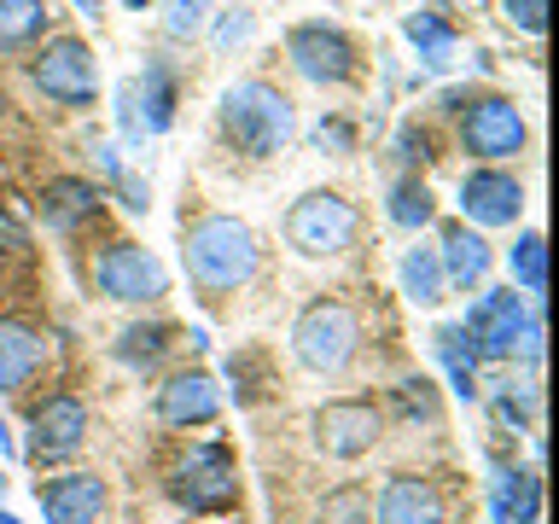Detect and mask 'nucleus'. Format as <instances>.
Segmentation results:
<instances>
[{
  "mask_svg": "<svg viewBox=\"0 0 559 524\" xmlns=\"http://www.w3.org/2000/svg\"><path fill=\"white\" fill-rule=\"evenodd\" d=\"M181 257H187V279L204 297L251 286L257 269H262V245H257V234L239 216H199L187 227Z\"/></svg>",
  "mask_w": 559,
  "mask_h": 524,
  "instance_id": "obj_1",
  "label": "nucleus"
},
{
  "mask_svg": "<svg viewBox=\"0 0 559 524\" xmlns=\"http://www.w3.org/2000/svg\"><path fill=\"white\" fill-rule=\"evenodd\" d=\"M216 129H222L227 146L245 152V157H274V152H286L292 134H297V105L280 94L274 82L245 76L234 87H222Z\"/></svg>",
  "mask_w": 559,
  "mask_h": 524,
  "instance_id": "obj_2",
  "label": "nucleus"
},
{
  "mask_svg": "<svg viewBox=\"0 0 559 524\" xmlns=\"http://www.w3.org/2000/svg\"><path fill=\"white\" fill-rule=\"evenodd\" d=\"M292 349L309 373H344L361 349V321L356 309L338 303V297H314L304 303V314L292 321Z\"/></svg>",
  "mask_w": 559,
  "mask_h": 524,
  "instance_id": "obj_3",
  "label": "nucleus"
},
{
  "mask_svg": "<svg viewBox=\"0 0 559 524\" xmlns=\"http://www.w3.org/2000/svg\"><path fill=\"white\" fill-rule=\"evenodd\" d=\"M356 239H361V210L332 187H314L286 210V245L297 257H338Z\"/></svg>",
  "mask_w": 559,
  "mask_h": 524,
  "instance_id": "obj_4",
  "label": "nucleus"
},
{
  "mask_svg": "<svg viewBox=\"0 0 559 524\" xmlns=\"http://www.w3.org/2000/svg\"><path fill=\"white\" fill-rule=\"evenodd\" d=\"M169 501L187 507L192 519H216L239 501V466H234V449L227 443H199L187 449V461L175 466L169 478Z\"/></svg>",
  "mask_w": 559,
  "mask_h": 524,
  "instance_id": "obj_5",
  "label": "nucleus"
},
{
  "mask_svg": "<svg viewBox=\"0 0 559 524\" xmlns=\"http://www.w3.org/2000/svg\"><path fill=\"white\" fill-rule=\"evenodd\" d=\"M29 76L52 105H70V111H87V105L99 99V59L87 41H76V35H52V41L35 52Z\"/></svg>",
  "mask_w": 559,
  "mask_h": 524,
  "instance_id": "obj_6",
  "label": "nucleus"
},
{
  "mask_svg": "<svg viewBox=\"0 0 559 524\" xmlns=\"http://www.w3.org/2000/svg\"><path fill=\"white\" fill-rule=\"evenodd\" d=\"M461 332L478 349V361H513L524 349V332H531V309H524V291L513 286H496V291H478L466 303V321Z\"/></svg>",
  "mask_w": 559,
  "mask_h": 524,
  "instance_id": "obj_7",
  "label": "nucleus"
},
{
  "mask_svg": "<svg viewBox=\"0 0 559 524\" xmlns=\"http://www.w3.org/2000/svg\"><path fill=\"white\" fill-rule=\"evenodd\" d=\"M286 52H292V70L304 82H314V87H344L349 76H356V64H361L356 41H349L338 24H326V17L292 24L286 29Z\"/></svg>",
  "mask_w": 559,
  "mask_h": 524,
  "instance_id": "obj_8",
  "label": "nucleus"
},
{
  "mask_svg": "<svg viewBox=\"0 0 559 524\" xmlns=\"http://www.w3.org/2000/svg\"><path fill=\"white\" fill-rule=\"evenodd\" d=\"M94 286L111 297V303H157V297L169 291V269L146 251V245L117 239L94 257Z\"/></svg>",
  "mask_w": 559,
  "mask_h": 524,
  "instance_id": "obj_9",
  "label": "nucleus"
},
{
  "mask_svg": "<svg viewBox=\"0 0 559 524\" xmlns=\"http://www.w3.org/2000/svg\"><path fill=\"white\" fill-rule=\"evenodd\" d=\"M461 146L478 157V164H507V157L524 152V117L507 94H478L461 117Z\"/></svg>",
  "mask_w": 559,
  "mask_h": 524,
  "instance_id": "obj_10",
  "label": "nucleus"
},
{
  "mask_svg": "<svg viewBox=\"0 0 559 524\" xmlns=\"http://www.w3.org/2000/svg\"><path fill=\"white\" fill-rule=\"evenodd\" d=\"M379 431H384V419L367 396L326 402V408L314 414V443H321V454H332V461H361V454L379 443Z\"/></svg>",
  "mask_w": 559,
  "mask_h": 524,
  "instance_id": "obj_11",
  "label": "nucleus"
},
{
  "mask_svg": "<svg viewBox=\"0 0 559 524\" xmlns=\"http://www.w3.org/2000/svg\"><path fill=\"white\" fill-rule=\"evenodd\" d=\"M454 204H461V222L466 227H513L524 216V187L513 181L507 169H472L461 175V192H454Z\"/></svg>",
  "mask_w": 559,
  "mask_h": 524,
  "instance_id": "obj_12",
  "label": "nucleus"
},
{
  "mask_svg": "<svg viewBox=\"0 0 559 524\" xmlns=\"http://www.w3.org/2000/svg\"><path fill=\"white\" fill-rule=\"evenodd\" d=\"M157 419L175 431H187V426H210V419L222 414V391H216V379L204 373V367H187V373H169L164 384H157Z\"/></svg>",
  "mask_w": 559,
  "mask_h": 524,
  "instance_id": "obj_13",
  "label": "nucleus"
},
{
  "mask_svg": "<svg viewBox=\"0 0 559 524\" xmlns=\"http://www.w3.org/2000/svg\"><path fill=\"white\" fill-rule=\"evenodd\" d=\"M87 443V408L82 396H47L41 408L29 419V454L35 461H64V454H76Z\"/></svg>",
  "mask_w": 559,
  "mask_h": 524,
  "instance_id": "obj_14",
  "label": "nucleus"
},
{
  "mask_svg": "<svg viewBox=\"0 0 559 524\" xmlns=\"http://www.w3.org/2000/svg\"><path fill=\"white\" fill-rule=\"evenodd\" d=\"M373 524H449V513H443V496L426 478L396 472V478H384L379 501H373Z\"/></svg>",
  "mask_w": 559,
  "mask_h": 524,
  "instance_id": "obj_15",
  "label": "nucleus"
},
{
  "mask_svg": "<svg viewBox=\"0 0 559 524\" xmlns=\"http://www.w3.org/2000/svg\"><path fill=\"white\" fill-rule=\"evenodd\" d=\"M437 262H443L449 291H478V286H484V274H489V262H496V251L484 245L478 227L449 222L443 234H437Z\"/></svg>",
  "mask_w": 559,
  "mask_h": 524,
  "instance_id": "obj_16",
  "label": "nucleus"
},
{
  "mask_svg": "<svg viewBox=\"0 0 559 524\" xmlns=\"http://www.w3.org/2000/svg\"><path fill=\"white\" fill-rule=\"evenodd\" d=\"M41 513H47V524H99L105 484L94 472H64V478L41 484Z\"/></svg>",
  "mask_w": 559,
  "mask_h": 524,
  "instance_id": "obj_17",
  "label": "nucleus"
},
{
  "mask_svg": "<svg viewBox=\"0 0 559 524\" xmlns=\"http://www.w3.org/2000/svg\"><path fill=\"white\" fill-rule=\"evenodd\" d=\"M99 199L105 192L94 181H82V175H52V181L41 187V222L52 227V234H76L82 222L99 216Z\"/></svg>",
  "mask_w": 559,
  "mask_h": 524,
  "instance_id": "obj_18",
  "label": "nucleus"
},
{
  "mask_svg": "<svg viewBox=\"0 0 559 524\" xmlns=\"http://www.w3.org/2000/svg\"><path fill=\"white\" fill-rule=\"evenodd\" d=\"M129 94H134V111H140V129H146V140L175 129L181 87H175V70H169L164 59H152L146 70H140V82H129Z\"/></svg>",
  "mask_w": 559,
  "mask_h": 524,
  "instance_id": "obj_19",
  "label": "nucleus"
},
{
  "mask_svg": "<svg viewBox=\"0 0 559 524\" xmlns=\"http://www.w3.org/2000/svg\"><path fill=\"white\" fill-rule=\"evenodd\" d=\"M47 361V338L24 321H0V391H24Z\"/></svg>",
  "mask_w": 559,
  "mask_h": 524,
  "instance_id": "obj_20",
  "label": "nucleus"
},
{
  "mask_svg": "<svg viewBox=\"0 0 559 524\" xmlns=\"http://www.w3.org/2000/svg\"><path fill=\"white\" fill-rule=\"evenodd\" d=\"M402 35H408V47L419 52V64H426V70H449L454 64V47H461L454 24H449L443 12H431V7L402 12Z\"/></svg>",
  "mask_w": 559,
  "mask_h": 524,
  "instance_id": "obj_21",
  "label": "nucleus"
},
{
  "mask_svg": "<svg viewBox=\"0 0 559 524\" xmlns=\"http://www.w3.org/2000/svg\"><path fill=\"white\" fill-rule=\"evenodd\" d=\"M431 356L443 361L454 396H461V402H478V349H472V338H466L461 326H437V332H431Z\"/></svg>",
  "mask_w": 559,
  "mask_h": 524,
  "instance_id": "obj_22",
  "label": "nucleus"
},
{
  "mask_svg": "<svg viewBox=\"0 0 559 524\" xmlns=\"http://www.w3.org/2000/svg\"><path fill=\"white\" fill-rule=\"evenodd\" d=\"M542 519V478L524 466H507L496 478V524H536Z\"/></svg>",
  "mask_w": 559,
  "mask_h": 524,
  "instance_id": "obj_23",
  "label": "nucleus"
},
{
  "mask_svg": "<svg viewBox=\"0 0 559 524\" xmlns=\"http://www.w3.org/2000/svg\"><path fill=\"white\" fill-rule=\"evenodd\" d=\"M384 216H391V227H402V234H419V227H431V222H437L431 187L419 181V175H396L391 192H384Z\"/></svg>",
  "mask_w": 559,
  "mask_h": 524,
  "instance_id": "obj_24",
  "label": "nucleus"
},
{
  "mask_svg": "<svg viewBox=\"0 0 559 524\" xmlns=\"http://www.w3.org/2000/svg\"><path fill=\"white\" fill-rule=\"evenodd\" d=\"M402 291H408V303L419 309H437L449 297V279H443V262H437V245H414L408 257H402Z\"/></svg>",
  "mask_w": 559,
  "mask_h": 524,
  "instance_id": "obj_25",
  "label": "nucleus"
},
{
  "mask_svg": "<svg viewBox=\"0 0 559 524\" xmlns=\"http://www.w3.org/2000/svg\"><path fill=\"white\" fill-rule=\"evenodd\" d=\"M169 344H175V332H169L164 321L122 326V332H117V361H122V367H140V373H146V367H157V361L169 356Z\"/></svg>",
  "mask_w": 559,
  "mask_h": 524,
  "instance_id": "obj_26",
  "label": "nucleus"
},
{
  "mask_svg": "<svg viewBox=\"0 0 559 524\" xmlns=\"http://www.w3.org/2000/svg\"><path fill=\"white\" fill-rule=\"evenodd\" d=\"M47 29V0H0V52H24Z\"/></svg>",
  "mask_w": 559,
  "mask_h": 524,
  "instance_id": "obj_27",
  "label": "nucleus"
},
{
  "mask_svg": "<svg viewBox=\"0 0 559 524\" xmlns=\"http://www.w3.org/2000/svg\"><path fill=\"white\" fill-rule=\"evenodd\" d=\"M507 274H513L519 291L542 297V286H548V239H542V234H519L513 251H507Z\"/></svg>",
  "mask_w": 559,
  "mask_h": 524,
  "instance_id": "obj_28",
  "label": "nucleus"
},
{
  "mask_svg": "<svg viewBox=\"0 0 559 524\" xmlns=\"http://www.w3.org/2000/svg\"><path fill=\"white\" fill-rule=\"evenodd\" d=\"M321 519L326 524H373V496L356 489V484H344V489H332V496H326Z\"/></svg>",
  "mask_w": 559,
  "mask_h": 524,
  "instance_id": "obj_29",
  "label": "nucleus"
},
{
  "mask_svg": "<svg viewBox=\"0 0 559 524\" xmlns=\"http://www.w3.org/2000/svg\"><path fill=\"white\" fill-rule=\"evenodd\" d=\"M210 24V0H164V29L175 41H192Z\"/></svg>",
  "mask_w": 559,
  "mask_h": 524,
  "instance_id": "obj_30",
  "label": "nucleus"
},
{
  "mask_svg": "<svg viewBox=\"0 0 559 524\" xmlns=\"http://www.w3.org/2000/svg\"><path fill=\"white\" fill-rule=\"evenodd\" d=\"M496 414L507 419L513 431H531V419H536V384H524V391H496Z\"/></svg>",
  "mask_w": 559,
  "mask_h": 524,
  "instance_id": "obj_31",
  "label": "nucleus"
},
{
  "mask_svg": "<svg viewBox=\"0 0 559 524\" xmlns=\"http://www.w3.org/2000/svg\"><path fill=\"white\" fill-rule=\"evenodd\" d=\"M396 402H402V419H437L431 379H402V384H396Z\"/></svg>",
  "mask_w": 559,
  "mask_h": 524,
  "instance_id": "obj_32",
  "label": "nucleus"
},
{
  "mask_svg": "<svg viewBox=\"0 0 559 524\" xmlns=\"http://www.w3.org/2000/svg\"><path fill=\"white\" fill-rule=\"evenodd\" d=\"M507 24H519L524 35H542L548 29V0H501Z\"/></svg>",
  "mask_w": 559,
  "mask_h": 524,
  "instance_id": "obj_33",
  "label": "nucleus"
},
{
  "mask_svg": "<svg viewBox=\"0 0 559 524\" xmlns=\"http://www.w3.org/2000/svg\"><path fill=\"white\" fill-rule=\"evenodd\" d=\"M251 29H257V12H222V24L210 29V35H216V47L227 52V47H245V41H251Z\"/></svg>",
  "mask_w": 559,
  "mask_h": 524,
  "instance_id": "obj_34",
  "label": "nucleus"
},
{
  "mask_svg": "<svg viewBox=\"0 0 559 524\" xmlns=\"http://www.w3.org/2000/svg\"><path fill=\"white\" fill-rule=\"evenodd\" d=\"M117 129L129 146H146V129H140V111H134V94H129V82L117 87Z\"/></svg>",
  "mask_w": 559,
  "mask_h": 524,
  "instance_id": "obj_35",
  "label": "nucleus"
},
{
  "mask_svg": "<svg viewBox=\"0 0 559 524\" xmlns=\"http://www.w3.org/2000/svg\"><path fill=\"white\" fill-rule=\"evenodd\" d=\"M396 157H402V164H426V157H431V140H426V129H414V122H408V129L396 134Z\"/></svg>",
  "mask_w": 559,
  "mask_h": 524,
  "instance_id": "obj_36",
  "label": "nucleus"
},
{
  "mask_svg": "<svg viewBox=\"0 0 559 524\" xmlns=\"http://www.w3.org/2000/svg\"><path fill=\"white\" fill-rule=\"evenodd\" d=\"M314 140H321V146H338V152H349V146H356V129H349L344 117H332V122H321V129H314Z\"/></svg>",
  "mask_w": 559,
  "mask_h": 524,
  "instance_id": "obj_37",
  "label": "nucleus"
},
{
  "mask_svg": "<svg viewBox=\"0 0 559 524\" xmlns=\"http://www.w3.org/2000/svg\"><path fill=\"white\" fill-rule=\"evenodd\" d=\"M70 7H76L82 17H99V12H105V0H70Z\"/></svg>",
  "mask_w": 559,
  "mask_h": 524,
  "instance_id": "obj_38",
  "label": "nucleus"
},
{
  "mask_svg": "<svg viewBox=\"0 0 559 524\" xmlns=\"http://www.w3.org/2000/svg\"><path fill=\"white\" fill-rule=\"evenodd\" d=\"M122 7H129V12H146V7H152V0H122Z\"/></svg>",
  "mask_w": 559,
  "mask_h": 524,
  "instance_id": "obj_39",
  "label": "nucleus"
},
{
  "mask_svg": "<svg viewBox=\"0 0 559 524\" xmlns=\"http://www.w3.org/2000/svg\"><path fill=\"white\" fill-rule=\"evenodd\" d=\"M0 524H24V519H12V513H7V507H0Z\"/></svg>",
  "mask_w": 559,
  "mask_h": 524,
  "instance_id": "obj_40",
  "label": "nucleus"
},
{
  "mask_svg": "<svg viewBox=\"0 0 559 524\" xmlns=\"http://www.w3.org/2000/svg\"><path fill=\"white\" fill-rule=\"evenodd\" d=\"M0 111H7V94H0Z\"/></svg>",
  "mask_w": 559,
  "mask_h": 524,
  "instance_id": "obj_41",
  "label": "nucleus"
},
{
  "mask_svg": "<svg viewBox=\"0 0 559 524\" xmlns=\"http://www.w3.org/2000/svg\"><path fill=\"white\" fill-rule=\"evenodd\" d=\"M0 489H7V478H0Z\"/></svg>",
  "mask_w": 559,
  "mask_h": 524,
  "instance_id": "obj_42",
  "label": "nucleus"
}]
</instances>
